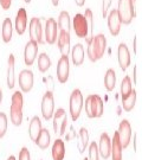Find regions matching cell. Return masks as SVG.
I'll use <instances>...</instances> for the list:
<instances>
[{
    "label": "cell",
    "mask_w": 142,
    "mask_h": 160,
    "mask_svg": "<svg viewBox=\"0 0 142 160\" xmlns=\"http://www.w3.org/2000/svg\"><path fill=\"white\" fill-rule=\"evenodd\" d=\"M107 49V38L102 33L94 36L90 43H88V57L91 62H96L103 57Z\"/></svg>",
    "instance_id": "cell-1"
},
{
    "label": "cell",
    "mask_w": 142,
    "mask_h": 160,
    "mask_svg": "<svg viewBox=\"0 0 142 160\" xmlns=\"http://www.w3.org/2000/svg\"><path fill=\"white\" fill-rule=\"evenodd\" d=\"M104 112V103L98 95H89L85 100V113L86 115L94 118H101Z\"/></svg>",
    "instance_id": "cell-2"
},
{
    "label": "cell",
    "mask_w": 142,
    "mask_h": 160,
    "mask_svg": "<svg viewBox=\"0 0 142 160\" xmlns=\"http://www.w3.org/2000/svg\"><path fill=\"white\" fill-rule=\"evenodd\" d=\"M23 95L20 92H16L12 95V103H11V121L13 125L20 126L23 121Z\"/></svg>",
    "instance_id": "cell-3"
},
{
    "label": "cell",
    "mask_w": 142,
    "mask_h": 160,
    "mask_svg": "<svg viewBox=\"0 0 142 160\" xmlns=\"http://www.w3.org/2000/svg\"><path fill=\"white\" fill-rule=\"evenodd\" d=\"M117 11L123 24H129L135 17V0H119Z\"/></svg>",
    "instance_id": "cell-4"
},
{
    "label": "cell",
    "mask_w": 142,
    "mask_h": 160,
    "mask_svg": "<svg viewBox=\"0 0 142 160\" xmlns=\"http://www.w3.org/2000/svg\"><path fill=\"white\" fill-rule=\"evenodd\" d=\"M82 108H83V95L80 89H75L70 95V114L74 121L80 118Z\"/></svg>",
    "instance_id": "cell-5"
},
{
    "label": "cell",
    "mask_w": 142,
    "mask_h": 160,
    "mask_svg": "<svg viewBox=\"0 0 142 160\" xmlns=\"http://www.w3.org/2000/svg\"><path fill=\"white\" fill-rule=\"evenodd\" d=\"M68 126V116L65 110L62 108L57 109V112H55L53 114V131L57 135H63L65 128Z\"/></svg>",
    "instance_id": "cell-6"
},
{
    "label": "cell",
    "mask_w": 142,
    "mask_h": 160,
    "mask_svg": "<svg viewBox=\"0 0 142 160\" xmlns=\"http://www.w3.org/2000/svg\"><path fill=\"white\" fill-rule=\"evenodd\" d=\"M72 29H74L75 33L77 34V37L81 38H86L88 33H89V29H88V23L85 19L84 14L77 13L72 19Z\"/></svg>",
    "instance_id": "cell-7"
},
{
    "label": "cell",
    "mask_w": 142,
    "mask_h": 160,
    "mask_svg": "<svg viewBox=\"0 0 142 160\" xmlns=\"http://www.w3.org/2000/svg\"><path fill=\"white\" fill-rule=\"evenodd\" d=\"M42 114L45 120H50L52 115L55 114V100L53 94L50 92H46L45 95L42 100Z\"/></svg>",
    "instance_id": "cell-8"
},
{
    "label": "cell",
    "mask_w": 142,
    "mask_h": 160,
    "mask_svg": "<svg viewBox=\"0 0 142 160\" xmlns=\"http://www.w3.org/2000/svg\"><path fill=\"white\" fill-rule=\"evenodd\" d=\"M119 135H120V141L122 147L125 148L128 147V145L130 142L131 139V126L128 120H122L120 122L119 126Z\"/></svg>",
    "instance_id": "cell-9"
},
{
    "label": "cell",
    "mask_w": 142,
    "mask_h": 160,
    "mask_svg": "<svg viewBox=\"0 0 142 160\" xmlns=\"http://www.w3.org/2000/svg\"><path fill=\"white\" fill-rule=\"evenodd\" d=\"M121 24H122V20H121L119 11H117V8H114L108 14V28L113 36H117L120 33Z\"/></svg>",
    "instance_id": "cell-10"
},
{
    "label": "cell",
    "mask_w": 142,
    "mask_h": 160,
    "mask_svg": "<svg viewBox=\"0 0 142 160\" xmlns=\"http://www.w3.org/2000/svg\"><path fill=\"white\" fill-rule=\"evenodd\" d=\"M69 57L68 56H62L57 64V78L61 83H65L69 78Z\"/></svg>",
    "instance_id": "cell-11"
},
{
    "label": "cell",
    "mask_w": 142,
    "mask_h": 160,
    "mask_svg": "<svg viewBox=\"0 0 142 160\" xmlns=\"http://www.w3.org/2000/svg\"><path fill=\"white\" fill-rule=\"evenodd\" d=\"M30 37L31 40L37 43H44L43 40V30H42V22L39 18H32L30 22Z\"/></svg>",
    "instance_id": "cell-12"
},
{
    "label": "cell",
    "mask_w": 142,
    "mask_h": 160,
    "mask_svg": "<svg viewBox=\"0 0 142 160\" xmlns=\"http://www.w3.org/2000/svg\"><path fill=\"white\" fill-rule=\"evenodd\" d=\"M19 86L24 92H27L33 87V72L31 70H23L19 74Z\"/></svg>",
    "instance_id": "cell-13"
},
{
    "label": "cell",
    "mask_w": 142,
    "mask_h": 160,
    "mask_svg": "<svg viewBox=\"0 0 142 160\" xmlns=\"http://www.w3.org/2000/svg\"><path fill=\"white\" fill-rule=\"evenodd\" d=\"M38 52V43L34 40H30L26 46H25V51H24V59L26 65H32Z\"/></svg>",
    "instance_id": "cell-14"
},
{
    "label": "cell",
    "mask_w": 142,
    "mask_h": 160,
    "mask_svg": "<svg viewBox=\"0 0 142 160\" xmlns=\"http://www.w3.org/2000/svg\"><path fill=\"white\" fill-rule=\"evenodd\" d=\"M57 22L53 19V18H49L46 20L45 24V38L46 42L49 44H53L57 39V31H58V28H57Z\"/></svg>",
    "instance_id": "cell-15"
},
{
    "label": "cell",
    "mask_w": 142,
    "mask_h": 160,
    "mask_svg": "<svg viewBox=\"0 0 142 160\" xmlns=\"http://www.w3.org/2000/svg\"><path fill=\"white\" fill-rule=\"evenodd\" d=\"M117 55H119V64L122 70H125L130 65V52L128 50V46L125 43H121L117 49Z\"/></svg>",
    "instance_id": "cell-16"
},
{
    "label": "cell",
    "mask_w": 142,
    "mask_h": 160,
    "mask_svg": "<svg viewBox=\"0 0 142 160\" xmlns=\"http://www.w3.org/2000/svg\"><path fill=\"white\" fill-rule=\"evenodd\" d=\"M98 149H100V154L103 159H108L111 154V140H110V138L107 133L101 134Z\"/></svg>",
    "instance_id": "cell-17"
},
{
    "label": "cell",
    "mask_w": 142,
    "mask_h": 160,
    "mask_svg": "<svg viewBox=\"0 0 142 160\" xmlns=\"http://www.w3.org/2000/svg\"><path fill=\"white\" fill-rule=\"evenodd\" d=\"M58 49L62 56H68L70 52V32L61 31L58 36Z\"/></svg>",
    "instance_id": "cell-18"
},
{
    "label": "cell",
    "mask_w": 142,
    "mask_h": 160,
    "mask_svg": "<svg viewBox=\"0 0 142 160\" xmlns=\"http://www.w3.org/2000/svg\"><path fill=\"white\" fill-rule=\"evenodd\" d=\"M122 145L120 141V135L119 132L114 133L113 141H111V157L113 160H122Z\"/></svg>",
    "instance_id": "cell-19"
},
{
    "label": "cell",
    "mask_w": 142,
    "mask_h": 160,
    "mask_svg": "<svg viewBox=\"0 0 142 160\" xmlns=\"http://www.w3.org/2000/svg\"><path fill=\"white\" fill-rule=\"evenodd\" d=\"M26 24H27V14L25 8H19L16 17V30L18 34H23L26 30Z\"/></svg>",
    "instance_id": "cell-20"
},
{
    "label": "cell",
    "mask_w": 142,
    "mask_h": 160,
    "mask_svg": "<svg viewBox=\"0 0 142 160\" xmlns=\"http://www.w3.org/2000/svg\"><path fill=\"white\" fill-rule=\"evenodd\" d=\"M42 122H40V119L38 116H34L33 119L30 122V126H28V134H30V138L32 141H37V139L39 137L40 132H42Z\"/></svg>",
    "instance_id": "cell-21"
},
{
    "label": "cell",
    "mask_w": 142,
    "mask_h": 160,
    "mask_svg": "<svg viewBox=\"0 0 142 160\" xmlns=\"http://www.w3.org/2000/svg\"><path fill=\"white\" fill-rule=\"evenodd\" d=\"M71 58H72V63L78 67L83 63L84 61V48L82 44H76V45L72 48V51H71Z\"/></svg>",
    "instance_id": "cell-22"
},
{
    "label": "cell",
    "mask_w": 142,
    "mask_h": 160,
    "mask_svg": "<svg viewBox=\"0 0 142 160\" xmlns=\"http://www.w3.org/2000/svg\"><path fill=\"white\" fill-rule=\"evenodd\" d=\"M65 157V146L64 141L61 139H57L52 146V158L53 160H63Z\"/></svg>",
    "instance_id": "cell-23"
},
{
    "label": "cell",
    "mask_w": 142,
    "mask_h": 160,
    "mask_svg": "<svg viewBox=\"0 0 142 160\" xmlns=\"http://www.w3.org/2000/svg\"><path fill=\"white\" fill-rule=\"evenodd\" d=\"M58 28L61 31H68L70 32L71 29V20H70V14L66 11H62L58 18Z\"/></svg>",
    "instance_id": "cell-24"
},
{
    "label": "cell",
    "mask_w": 142,
    "mask_h": 160,
    "mask_svg": "<svg viewBox=\"0 0 142 160\" xmlns=\"http://www.w3.org/2000/svg\"><path fill=\"white\" fill-rule=\"evenodd\" d=\"M14 56L10 55L8 57V67H7V87L12 89L14 87Z\"/></svg>",
    "instance_id": "cell-25"
},
{
    "label": "cell",
    "mask_w": 142,
    "mask_h": 160,
    "mask_svg": "<svg viewBox=\"0 0 142 160\" xmlns=\"http://www.w3.org/2000/svg\"><path fill=\"white\" fill-rule=\"evenodd\" d=\"M115 84H116V74L114 69H108L104 76V87L108 92H111L115 88Z\"/></svg>",
    "instance_id": "cell-26"
},
{
    "label": "cell",
    "mask_w": 142,
    "mask_h": 160,
    "mask_svg": "<svg viewBox=\"0 0 142 160\" xmlns=\"http://www.w3.org/2000/svg\"><path fill=\"white\" fill-rule=\"evenodd\" d=\"M50 133H49V131L47 129H42V132H40L39 137H38V139H37V141H36V143L38 145V147L42 149H45L49 147V145H50Z\"/></svg>",
    "instance_id": "cell-27"
},
{
    "label": "cell",
    "mask_w": 142,
    "mask_h": 160,
    "mask_svg": "<svg viewBox=\"0 0 142 160\" xmlns=\"http://www.w3.org/2000/svg\"><path fill=\"white\" fill-rule=\"evenodd\" d=\"M135 103H136V90L133 89L130 95L122 100V106L125 112H130L131 109L135 107Z\"/></svg>",
    "instance_id": "cell-28"
},
{
    "label": "cell",
    "mask_w": 142,
    "mask_h": 160,
    "mask_svg": "<svg viewBox=\"0 0 142 160\" xmlns=\"http://www.w3.org/2000/svg\"><path fill=\"white\" fill-rule=\"evenodd\" d=\"M1 34H2V39L5 43H8L12 38V22L10 18H6L2 23V31H1Z\"/></svg>",
    "instance_id": "cell-29"
},
{
    "label": "cell",
    "mask_w": 142,
    "mask_h": 160,
    "mask_svg": "<svg viewBox=\"0 0 142 160\" xmlns=\"http://www.w3.org/2000/svg\"><path fill=\"white\" fill-rule=\"evenodd\" d=\"M131 92H133V86H131L130 77L125 76L122 80V83H121V97H122V100L125 98L127 96H129Z\"/></svg>",
    "instance_id": "cell-30"
},
{
    "label": "cell",
    "mask_w": 142,
    "mask_h": 160,
    "mask_svg": "<svg viewBox=\"0 0 142 160\" xmlns=\"http://www.w3.org/2000/svg\"><path fill=\"white\" fill-rule=\"evenodd\" d=\"M89 143V133L86 128H81L80 131V142H78V149L81 153H83Z\"/></svg>",
    "instance_id": "cell-31"
},
{
    "label": "cell",
    "mask_w": 142,
    "mask_h": 160,
    "mask_svg": "<svg viewBox=\"0 0 142 160\" xmlns=\"http://www.w3.org/2000/svg\"><path fill=\"white\" fill-rule=\"evenodd\" d=\"M85 19H86V23H88V29H89V33H88V37L85 38L86 43H90L91 39L94 38L92 36V26H94V17H92V12H91L90 8H86L85 10Z\"/></svg>",
    "instance_id": "cell-32"
},
{
    "label": "cell",
    "mask_w": 142,
    "mask_h": 160,
    "mask_svg": "<svg viewBox=\"0 0 142 160\" xmlns=\"http://www.w3.org/2000/svg\"><path fill=\"white\" fill-rule=\"evenodd\" d=\"M51 67V59L46 53H42L38 57V69L42 72L47 71V69Z\"/></svg>",
    "instance_id": "cell-33"
},
{
    "label": "cell",
    "mask_w": 142,
    "mask_h": 160,
    "mask_svg": "<svg viewBox=\"0 0 142 160\" xmlns=\"http://www.w3.org/2000/svg\"><path fill=\"white\" fill-rule=\"evenodd\" d=\"M89 160H100V149L96 142H91L89 146Z\"/></svg>",
    "instance_id": "cell-34"
},
{
    "label": "cell",
    "mask_w": 142,
    "mask_h": 160,
    "mask_svg": "<svg viewBox=\"0 0 142 160\" xmlns=\"http://www.w3.org/2000/svg\"><path fill=\"white\" fill-rule=\"evenodd\" d=\"M7 131V116L5 113H0V138L5 135Z\"/></svg>",
    "instance_id": "cell-35"
},
{
    "label": "cell",
    "mask_w": 142,
    "mask_h": 160,
    "mask_svg": "<svg viewBox=\"0 0 142 160\" xmlns=\"http://www.w3.org/2000/svg\"><path fill=\"white\" fill-rule=\"evenodd\" d=\"M111 2H113V0H103L102 1V16L103 17H107V14H108V10L110 5H111Z\"/></svg>",
    "instance_id": "cell-36"
},
{
    "label": "cell",
    "mask_w": 142,
    "mask_h": 160,
    "mask_svg": "<svg viewBox=\"0 0 142 160\" xmlns=\"http://www.w3.org/2000/svg\"><path fill=\"white\" fill-rule=\"evenodd\" d=\"M45 83H46V88H47V92H53V89H55V84H53V78H52L51 76L46 77Z\"/></svg>",
    "instance_id": "cell-37"
},
{
    "label": "cell",
    "mask_w": 142,
    "mask_h": 160,
    "mask_svg": "<svg viewBox=\"0 0 142 160\" xmlns=\"http://www.w3.org/2000/svg\"><path fill=\"white\" fill-rule=\"evenodd\" d=\"M19 160H30V152L26 147L22 148L20 153H19Z\"/></svg>",
    "instance_id": "cell-38"
},
{
    "label": "cell",
    "mask_w": 142,
    "mask_h": 160,
    "mask_svg": "<svg viewBox=\"0 0 142 160\" xmlns=\"http://www.w3.org/2000/svg\"><path fill=\"white\" fill-rule=\"evenodd\" d=\"M11 1L12 0H0V5H1V7H2L4 10H7V8H10V6H11Z\"/></svg>",
    "instance_id": "cell-39"
},
{
    "label": "cell",
    "mask_w": 142,
    "mask_h": 160,
    "mask_svg": "<svg viewBox=\"0 0 142 160\" xmlns=\"http://www.w3.org/2000/svg\"><path fill=\"white\" fill-rule=\"evenodd\" d=\"M72 138H76V133H75L74 128L71 127V128H70V133H69L68 135H66V141H69V140H71Z\"/></svg>",
    "instance_id": "cell-40"
},
{
    "label": "cell",
    "mask_w": 142,
    "mask_h": 160,
    "mask_svg": "<svg viewBox=\"0 0 142 160\" xmlns=\"http://www.w3.org/2000/svg\"><path fill=\"white\" fill-rule=\"evenodd\" d=\"M75 1H76V4L78 6H83L85 2V0H75Z\"/></svg>",
    "instance_id": "cell-41"
},
{
    "label": "cell",
    "mask_w": 142,
    "mask_h": 160,
    "mask_svg": "<svg viewBox=\"0 0 142 160\" xmlns=\"http://www.w3.org/2000/svg\"><path fill=\"white\" fill-rule=\"evenodd\" d=\"M133 78H134V82H136V67H134V70H133Z\"/></svg>",
    "instance_id": "cell-42"
},
{
    "label": "cell",
    "mask_w": 142,
    "mask_h": 160,
    "mask_svg": "<svg viewBox=\"0 0 142 160\" xmlns=\"http://www.w3.org/2000/svg\"><path fill=\"white\" fill-rule=\"evenodd\" d=\"M133 45H134V52H136V37H134V42H133Z\"/></svg>",
    "instance_id": "cell-43"
},
{
    "label": "cell",
    "mask_w": 142,
    "mask_h": 160,
    "mask_svg": "<svg viewBox=\"0 0 142 160\" xmlns=\"http://www.w3.org/2000/svg\"><path fill=\"white\" fill-rule=\"evenodd\" d=\"M51 1H52V4H53L55 6H57V5H58V2H59V0H51Z\"/></svg>",
    "instance_id": "cell-44"
},
{
    "label": "cell",
    "mask_w": 142,
    "mask_h": 160,
    "mask_svg": "<svg viewBox=\"0 0 142 160\" xmlns=\"http://www.w3.org/2000/svg\"><path fill=\"white\" fill-rule=\"evenodd\" d=\"M1 100H2V92H1V89H0V103H1Z\"/></svg>",
    "instance_id": "cell-45"
},
{
    "label": "cell",
    "mask_w": 142,
    "mask_h": 160,
    "mask_svg": "<svg viewBox=\"0 0 142 160\" xmlns=\"http://www.w3.org/2000/svg\"><path fill=\"white\" fill-rule=\"evenodd\" d=\"M7 160H16V158H14L13 155H11V157H10V158H8V159H7Z\"/></svg>",
    "instance_id": "cell-46"
},
{
    "label": "cell",
    "mask_w": 142,
    "mask_h": 160,
    "mask_svg": "<svg viewBox=\"0 0 142 160\" xmlns=\"http://www.w3.org/2000/svg\"><path fill=\"white\" fill-rule=\"evenodd\" d=\"M24 1H25V2H30V1H31V0H24Z\"/></svg>",
    "instance_id": "cell-47"
},
{
    "label": "cell",
    "mask_w": 142,
    "mask_h": 160,
    "mask_svg": "<svg viewBox=\"0 0 142 160\" xmlns=\"http://www.w3.org/2000/svg\"><path fill=\"white\" fill-rule=\"evenodd\" d=\"M84 160H89V159H84Z\"/></svg>",
    "instance_id": "cell-48"
}]
</instances>
